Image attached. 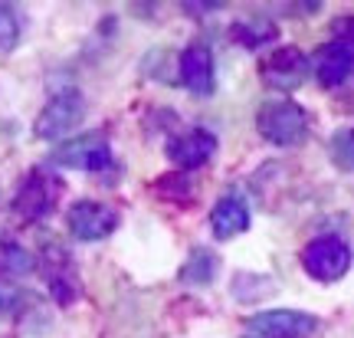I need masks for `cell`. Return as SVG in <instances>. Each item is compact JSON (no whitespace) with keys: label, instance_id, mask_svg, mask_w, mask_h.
Instances as JSON below:
<instances>
[{"label":"cell","instance_id":"cell-18","mask_svg":"<svg viewBox=\"0 0 354 338\" xmlns=\"http://www.w3.org/2000/svg\"><path fill=\"white\" fill-rule=\"evenodd\" d=\"M328 154H331V161L338 164L342 171L354 175V128H342V132H335V135H331Z\"/></svg>","mask_w":354,"mask_h":338},{"label":"cell","instance_id":"cell-4","mask_svg":"<svg viewBox=\"0 0 354 338\" xmlns=\"http://www.w3.org/2000/svg\"><path fill=\"white\" fill-rule=\"evenodd\" d=\"M63 194V181L46 175V171H30L24 177V184L13 194V211L24 220H43L46 213H53L56 201Z\"/></svg>","mask_w":354,"mask_h":338},{"label":"cell","instance_id":"cell-9","mask_svg":"<svg viewBox=\"0 0 354 338\" xmlns=\"http://www.w3.org/2000/svg\"><path fill=\"white\" fill-rule=\"evenodd\" d=\"M216 151V138L203 128H194V132H184L167 141V158L180 168V171H190V168H201L214 158Z\"/></svg>","mask_w":354,"mask_h":338},{"label":"cell","instance_id":"cell-3","mask_svg":"<svg viewBox=\"0 0 354 338\" xmlns=\"http://www.w3.org/2000/svg\"><path fill=\"white\" fill-rule=\"evenodd\" d=\"M302 269L318 283H338L351 269V250L338 237H318L302 250Z\"/></svg>","mask_w":354,"mask_h":338},{"label":"cell","instance_id":"cell-10","mask_svg":"<svg viewBox=\"0 0 354 338\" xmlns=\"http://www.w3.org/2000/svg\"><path fill=\"white\" fill-rule=\"evenodd\" d=\"M180 82L194 96H210L214 92V53L203 43H194L180 53Z\"/></svg>","mask_w":354,"mask_h":338},{"label":"cell","instance_id":"cell-23","mask_svg":"<svg viewBox=\"0 0 354 338\" xmlns=\"http://www.w3.org/2000/svg\"><path fill=\"white\" fill-rule=\"evenodd\" d=\"M0 312H3V296H0Z\"/></svg>","mask_w":354,"mask_h":338},{"label":"cell","instance_id":"cell-2","mask_svg":"<svg viewBox=\"0 0 354 338\" xmlns=\"http://www.w3.org/2000/svg\"><path fill=\"white\" fill-rule=\"evenodd\" d=\"M82 118H86V99H82V92H79V89H63V92H56V96L43 105V112L37 115L33 132H37V138L56 141V138L69 135Z\"/></svg>","mask_w":354,"mask_h":338},{"label":"cell","instance_id":"cell-19","mask_svg":"<svg viewBox=\"0 0 354 338\" xmlns=\"http://www.w3.org/2000/svg\"><path fill=\"white\" fill-rule=\"evenodd\" d=\"M20 39V17L10 3H0V50H13Z\"/></svg>","mask_w":354,"mask_h":338},{"label":"cell","instance_id":"cell-8","mask_svg":"<svg viewBox=\"0 0 354 338\" xmlns=\"http://www.w3.org/2000/svg\"><path fill=\"white\" fill-rule=\"evenodd\" d=\"M66 226L76 240L95 243V240H105L118 226V211L102 201H76L66 213Z\"/></svg>","mask_w":354,"mask_h":338},{"label":"cell","instance_id":"cell-13","mask_svg":"<svg viewBox=\"0 0 354 338\" xmlns=\"http://www.w3.org/2000/svg\"><path fill=\"white\" fill-rule=\"evenodd\" d=\"M210 226H214V233L220 240H233L240 237L243 230L250 226V211H246V204L240 197H220L210 213Z\"/></svg>","mask_w":354,"mask_h":338},{"label":"cell","instance_id":"cell-15","mask_svg":"<svg viewBox=\"0 0 354 338\" xmlns=\"http://www.w3.org/2000/svg\"><path fill=\"white\" fill-rule=\"evenodd\" d=\"M230 37L246 50H256V46H266V43H272L279 37V26L272 20H266V17H246V20H236L230 26Z\"/></svg>","mask_w":354,"mask_h":338},{"label":"cell","instance_id":"cell-21","mask_svg":"<svg viewBox=\"0 0 354 338\" xmlns=\"http://www.w3.org/2000/svg\"><path fill=\"white\" fill-rule=\"evenodd\" d=\"M331 39L354 53V13L351 17H338V20L331 24Z\"/></svg>","mask_w":354,"mask_h":338},{"label":"cell","instance_id":"cell-7","mask_svg":"<svg viewBox=\"0 0 354 338\" xmlns=\"http://www.w3.org/2000/svg\"><path fill=\"white\" fill-rule=\"evenodd\" d=\"M246 328L256 338H308L315 335L318 319L308 312H295V309H269V312L250 315Z\"/></svg>","mask_w":354,"mask_h":338},{"label":"cell","instance_id":"cell-22","mask_svg":"<svg viewBox=\"0 0 354 338\" xmlns=\"http://www.w3.org/2000/svg\"><path fill=\"white\" fill-rule=\"evenodd\" d=\"M187 13H207V10H220V3H184Z\"/></svg>","mask_w":354,"mask_h":338},{"label":"cell","instance_id":"cell-14","mask_svg":"<svg viewBox=\"0 0 354 338\" xmlns=\"http://www.w3.org/2000/svg\"><path fill=\"white\" fill-rule=\"evenodd\" d=\"M216 269H220L216 253L207 247H197V250H190L187 263L180 266V283L184 286H210L216 279Z\"/></svg>","mask_w":354,"mask_h":338},{"label":"cell","instance_id":"cell-6","mask_svg":"<svg viewBox=\"0 0 354 338\" xmlns=\"http://www.w3.org/2000/svg\"><path fill=\"white\" fill-rule=\"evenodd\" d=\"M259 75L272 92H295L308 75V56L299 46H276L259 63Z\"/></svg>","mask_w":354,"mask_h":338},{"label":"cell","instance_id":"cell-11","mask_svg":"<svg viewBox=\"0 0 354 338\" xmlns=\"http://www.w3.org/2000/svg\"><path fill=\"white\" fill-rule=\"evenodd\" d=\"M315 75L325 89L344 86L354 75V53L348 46H342V43H335V39L325 43L315 56Z\"/></svg>","mask_w":354,"mask_h":338},{"label":"cell","instance_id":"cell-16","mask_svg":"<svg viewBox=\"0 0 354 338\" xmlns=\"http://www.w3.org/2000/svg\"><path fill=\"white\" fill-rule=\"evenodd\" d=\"M33 266H37V256L26 247H20L17 240L0 237V276H26L33 273Z\"/></svg>","mask_w":354,"mask_h":338},{"label":"cell","instance_id":"cell-17","mask_svg":"<svg viewBox=\"0 0 354 338\" xmlns=\"http://www.w3.org/2000/svg\"><path fill=\"white\" fill-rule=\"evenodd\" d=\"M269 276H259V273H236L233 276V296L240 302H263L269 299L276 286L272 283H266Z\"/></svg>","mask_w":354,"mask_h":338},{"label":"cell","instance_id":"cell-1","mask_svg":"<svg viewBox=\"0 0 354 338\" xmlns=\"http://www.w3.org/2000/svg\"><path fill=\"white\" fill-rule=\"evenodd\" d=\"M256 128L259 135L269 141V145H279V148H295L308 138V115H305L302 105H295L289 99L269 102L259 109V118H256Z\"/></svg>","mask_w":354,"mask_h":338},{"label":"cell","instance_id":"cell-20","mask_svg":"<svg viewBox=\"0 0 354 338\" xmlns=\"http://www.w3.org/2000/svg\"><path fill=\"white\" fill-rule=\"evenodd\" d=\"M158 194H165L171 201H187L190 188H187V177L184 175H167L165 181H158Z\"/></svg>","mask_w":354,"mask_h":338},{"label":"cell","instance_id":"cell-12","mask_svg":"<svg viewBox=\"0 0 354 338\" xmlns=\"http://www.w3.org/2000/svg\"><path fill=\"white\" fill-rule=\"evenodd\" d=\"M43 269H46V283H50V292L53 299L59 302V305H69V302L79 296V276L69 263V256L66 250L59 247H50L46 250V260H43Z\"/></svg>","mask_w":354,"mask_h":338},{"label":"cell","instance_id":"cell-5","mask_svg":"<svg viewBox=\"0 0 354 338\" xmlns=\"http://www.w3.org/2000/svg\"><path fill=\"white\" fill-rule=\"evenodd\" d=\"M53 164L59 168H73V171H102L112 164V148L102 132H88V135L69 138L50 154Z\"/></svg>","mask_w":354,"mask_h":338}]
</instances>
